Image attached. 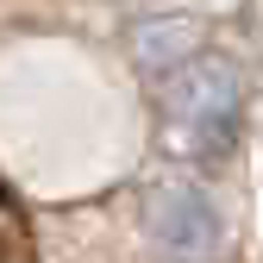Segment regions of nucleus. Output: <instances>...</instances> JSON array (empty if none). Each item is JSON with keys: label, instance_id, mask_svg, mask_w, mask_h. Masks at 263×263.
<instances>
[{"label": "nucleus", "instance_id": "nucleus-3", "mask_svg": "<svg viewBox=\"0 0 263 263\" xmlns=\"http://www.w3.org/2000/svg\"><path fill=\"white\" fill-rule=\"evenodd\" d=\"M213 44V31L207 19H194V13H157V19H138V31H132V57H138V69L157 82V76H170L176 63H188L194 50H207Z\"/></svg>", "mask_w": 263, "mask_h": 263}, {"label": "nucleus", "instance_id": "nucleus-1", "mask_svg": "<svg viewBox=\"0 0 263 263\" xmlns=\"http://www.w3.org/2000/svg\"><path fill=\"white\" fill-rule=\"evenodd\" d=\"M157 107H163V138L188 163H219L238 144V113H245V76L232 50H194L170 76H157Z\"/></svg>", "mask_w": 263, "mask_h": 263}, {"label": "nucleus", "instance_id": "nucleus-2", "mask_svg": "<svg viewBox=\"0 0 263 263\" xmlns=\"http://www.w3.org/2000/svg\"><path fill=\"white\" fill-rule=\"evenodd\" d=\"M144 226H151L157 251L176 263H207L226 245V219L207 201V188H194V182H157L144 201Z\"/></svg>", "mask_w": 263, "mask_h": 263}]
</instances>
